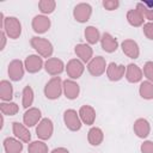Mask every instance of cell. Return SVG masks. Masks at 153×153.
<instances>
[{
    "label": "cell",
    "instance_id": "obj_1",
    "mask_svg": "<svg viewBox=\"0 0 153 153\" xmlns=\"http://www.w3.org/2000/svg\"><path fill=\"white\" fill-rule=\"evenodd\" d=\"M1 27L5 31V33L12 39H17L22 33V24L16 17L5 18Z\"/></svg>",
    "mask_w": 153,
    "mask_h": 153
},
{
    "label": "cell",
    "instance_id": "obj_2",
    "mask_svg": "<svg viewBox=\"0 0 153 153\" xmlns=\"http://www.w3.org/2000/svg\"><path fill=\"white\" fill-rule=\"evenodd\" d=\"M30 43H31L32 48H33L42 57H50L51 54H53V51H54L53 44H51L48 39L43 38V37H37V36H36V37H32Z\"/></svg>",
    "mask_w": 153,
    "mask_h": 153
},
{
    "label": "cell",
    "instance_id": "obj_3",
    "mask_svg": "<svg viewBox=\"0 0 153 153\" xmlns=\"http://www.w3.org/2000/svg\"><path fill=\"white\" fill-rule=\"evenodd\" d=\"M62 91H63V86H62V81H61L60 76L51 78L47 82V85L44 87V94H45V97L48 99H51V100L57 99L61 96Z\"/></svg>",
    "mask_w": 153,
    "mask_h": 153
},
{
    "label": "cell",
    "instance_id": "obj_4",
    "mask_svg": "<svg viewBox=\"0 0 153 153\" xmlns=\"http://www.w3.org/2000/svg\"><path fill=\"white\" fill-rule=\"evenodd\" d=\"M63 121H65L66 127L72 131H76L81 128V120L79 117V112H76L73 109H68L65 111Z\"/></svg>",
    "mask_w": 153,
    "mask_h": 153
},
{
    "label": "cell",
    "instance_id": "obj_5",
    "mask_svg": "<svg viewBox=\"0 0 153 153\" xmlns=\"http://www.w3.org/2000/svg\"><path fill=\"white\" fill-rule=\"evenodd\" d=\"M91 14H92V7L90 4H86V2L78 4L73 10L74 19L79 23H86L90 19Z\"/></svg>",
    "mask_w": 153,
    "mask_h": 153
},
{
    "label": "cell",
    "instance_id": "obj_6",
    "mask_svg": "<svg viewBox=\"0 0 153 153\" xmlns=\"http://www.w3.org/2000/svg\"><path fill=\"white\" fill-rule=\"evenodd\" d=\"M54 131V126L50 118H42L36 128V134L41 140H48L51 137Z\"/></svg>",
    "mask_w": 153,
    "mask_h": 153
},
{
    "label": "cell",
    "instance_id": "obj_7",
    "mask_svg": "<svg viewBox=\"0 0 153 153\" xmlns=\"http://www.w3.org/2000/svg\"><path fill=\"white\" fill-rule=\"evenodd\" d=\"M87 71L90 72V74H92L93 76H99L102 75L105 71H106V62L105 59L102 56H96L93 57L88 65H87Z\"/></svg>",
    "mask_w": 153,
    "mask_h": 153
},
{
    "label": "cell",
    "instance_id": "obj_8",
    "mask_svg": "<svg viewBox=\"0 0 153 153\" xmlns=\"http://www.w3.org/2000/svg\"><path fill=\"white\" fill-rule=\"evenodd\" d=\"M84 69H85V67H84L82 61H80V60H78V59H72V60H69L68 63H67V67H66L67 74H68V76H69L72 80L80 78V76L82 75V73H84Z\"/></svg>",
    "mask_w": 153,
    "mask_h": 153
},
{
    "label": "cell",
    "instance_id": "obj_9",
    "mask_svg": "<svg viewBox=\"0 0 153 153\" xmlns=\"http://www.w3.org/2000/svg\"><path fill=\"white\" fill-rule=\"evenodd\" d=\"M32 29L35 32L37 33H44L49 30L51 23L50 19L48 17H45L44 14H39V16H35L32 19Z\"/></svg>",
    "mask_w": 153,
    "mask_h": 153
},
{
    "label": "cell",
    "instance_id": "obj_10",
    "mask_svg": "<svg viewBox=\"0 0 153 153\" xmlns=\"http://www.w3.org/2000/svg\"><path fill=\"white\" fill-rule=\"evenodd\" d=\"M44 68H45V71H47L48 74L55 76V75L61 74L63 72L65 65H63V62L60 59H57V57H50V59H48L45 61Z\"/></svg>",
    "mask_w": 153,
    "mask_h": 153
},
{
    "label": "cell",
    "instance_id": "obj_11",
    "mask_svg": "<svg viewBox=\"0 0 153 153\" xmlns=\"http://www.w3.org/2000/svg\"><path fill=\"white\" fill-rule=\"evenodd\" d=\"M8 75L13 81H19L24 76V66L20 60H13L8 65Z\"/></svg>",
    "mask_w": 153,
    "mask_h": 153
},
{
    "label": "cell",
    "instance_id": "obj_12",
    "mask_svg": "<svg viewBox=\"0 0 153 153\" xmlns=\"http://www.w3.org/2000/svg\"><path fill=\"white\" fill-rule=\"evenodd\" d=\"M41 117H42V114H41V110L37 109V108H29L25 114L23 115V122L26 127H33L35 124L39 123L41 121Z\"/></svg>",
    "mask_w": 153,
    "mask_h": 153
},
{
    "label": "cell",
    "instance_id": "obj_13",
    "mask_svg": "<svg viewBox=\"0 0 153 153\" xmlns=\"http://www.w3.org/2000/svg\"><path fill=\"white\" fill-rule=\"evenodd\" d=\"M124 73H126V67L123 65H116L115 62H111L106 67V75L109 78V80H111V81L121 80L123 78Z\"/></svg>",
    "mask_w": 153,
    "mask_h": 153
},
{
    "label": "cell",
    "instance_id": "obj_14",
    "mask_svg": "<svg viewBox=\"0 0 153 153\" xmlns=\"http://www.w3.org/2000/svg\"><path fill=\"white\" fill-rule=\"evenodd\" d=\"M24 67L29 73H37L43 67V60L38 55H29L25 59Z\"/></svg>",
    "mask_w": 153,
    "mask_h": 153
},
{
    "label": "cell",
    "instance_id": "obj_15",
    "mask_svg": "<svg viewBox=\"0 0 153 153\" xmlns=\"http://www.w3.org/2000/svg\"><path fill=\"white\" fill-rule=\"evenodd\" d=\"M100 45H102V49L104 51H106V53H114L118 48V42L110 33L104 32L103 36L100 37Z\"/></svg>",
    "mask_w": 153,
    "mask_h": 153
},
{
    "label": "cell",
    "instance_id": "obj_16",
    "mask_svg": "<svg viewBox=\"0 0 153 153\" xmlns=\"http://www.w3.org/2000/svg\"><path fill=\"white\" fill-rule=\"evenodd\" d=\"M122 47V50L123 53L130 57V59H137L139 55H140V49H139V45L133 39H124L121 44Z\"/></svg>",
    "mask_w": 153,
    "mask_h": 153
},
{
    "label": "cell",
    "instance_id": "obj_17",
    "mask_svg": "<svg viewBox=\"0 0 153 153\" xmlns=\"http://www.w3.org/2000/svg\"><path fill=\"white\" fill-rule=\"evenodd\" d=\"M134 133L136 134V136L141 137V139H145L149 135V131H151V127H149V123L147 120L145 118H137L135 122H134Z\"/></svg>",
    "mask_w": 153,
    "mask_h": 153
},
{
    "label": "cell",
    "instance_id": "obj_18",
    "mask_svg": "<svg viewBox=\"0 0 153 153\" xmlns=\"http://www.w3.org/2000/svg\"><path fill=\"white\" fill-rule=\"evenodd\" d=\"M12 130H13L14 136L18 140H20L23 142H29L31 140V134L27 130L26 126H24V124H22L19 122H13L12 123Z\"/></svg>",
    "mask_w": 153,
    "mask_h": 153
},
{
    "label": "cell",
    "instance_id": "obj_19",
    "mask_svg": "<svg viewBox=\"0 0 153 153\" xmlns=\"http://www.w3.org/2000/svg\"><path fill=\"white\" fill-rule=\"evenodd\" d=\"M142 75H143V73H142V71L139 68L137 65L129 63V65L126 67V78H127V80H128L129 82L135 84V82L141 81Z\"/></svg>",
    "mask_w": 153,
    "mask_h": 153
},
{
    "label": "cell",
    "instance_id": "obj_20",
    "mask_svg": "<svg viewBox=\"0 0 153 153\" xmlns=\"http://www.w3.org/2000/svg\"><path fill=\"white\" fill-rule=\"evenodd\" d=\"M62 86H63V92H65L66 98H68V99H75L79 96L80 87H79V85L74 80L67 79V80L63 81Z\"/></svg>",
    "mask_w": 153,
    "mask_h": 153
},
{
    "label": "cell",
    "instance_id": "obj_21",
    "mask_svg": "<svg viewBox=\"0 0 153 153\" xmlns=\"http://www.w3.org/2000/svg\"><path fill=\"white\" fill-rule=\"evenodd\" d=\"M79 117L82 123L91 126L96 120V111L91 105H82L79 109Z\"/></svg>",
    "mask_w": 153,
    "mask_h": 153
},
{
    "label": "cell",
    "instance_id": "obj_22",
    "mask_svg": "<svg viewBox=\"0 0 153 153\" xmlns=\"http://www.w3.org/2000/svg\"><path fill=\"white\" fill-rule=\"evenodd\" d=\"M74 51H75V54L80 57V61H82V62H90V61L92 60L93 50H92V48H91L88 44L80 43V44L75 45Z\"/></svg>",
    "mask_w": 153,
    "mask_h": 153
},
{
    "label": "cell",
    "instance_id": "obj_23",
    "mask_svg": "<svg viewBox=\"0 0 153 153\" xmlns=\"http://www.w3.org/2000/svg\"><path fill=\"white\" fill-rule=\"evenodd\" d=\"M4 149L6 153H20L23 151V143L14 137H6L4 140Z\"/></svg>",
    "mask_w": 153,
    "mask_h": 153
},
{
    "label": "cell",
    "instance_id": "obj_24",
    "mask_svg": "<svg viewBox=\"0 0 153 153\" xmlns=\"http://www.w3.org/2000/svg\"><path fill=\"white\" fill-rule=\"evenodd\" d=\"M103 139H104V134H103V130L100 128L92 127L88 130L87 140H88L90 145H92V146H99L103 142Z\"/></svg>",
    "mask_w": 153,
    "mask_h": 153
},
{
    "label": "cell",
    "instance_id": "obj_25",
    "mask_svg": "<svg viewBox=\"0 0 153 153\" xmlns=\"http://www.w3.org/2000/svg\"><path fill=\"white\" fill-rule=\"evenodd\" d=\"M127 20L128 23L131 25V26H141L143 24V16L142 13L137 10V8H133V10H129L127 12Z\"/></svg>",
    "mask_w": 153,
    "mask_h": 153
},
{
    "label": "cell",
    "instance_id": "obj_26",
    "mask_svg": "<svg viewBox=\"0 0 153 153\" xmlns=\"http://www.w3.org/2000/svg\"><path fill=\"white\" fill-rule=\"evenodd\" d=\"M13 97V87L12 84L7 80H1L0 82V98L4 102H10Z\"/></svg>",
    "mask_w": 153,
    "mask_h": 153
},
{
    "label": "cell",
    "instance_id": "obj_27",
    "mask_svg": "<svg viewBox=\"0 0 153 153\" xmlns=\"http://www.w3.org/2000/svg\"><path fill=\"white\" fill-rule=\"evenodd\" d=\"M85 38L90 44H96L98 41H100V33L97 27L87 26L85 29Z\"/></svg>",
    "mask_w": 153,
    "mask_h": 153
},
{
    "label": "cell",
    "instance_id": "obj_28",
    "mask_svg": "<svg viewBox=\"0 0 153 153\" xmlns=\"http://www.w3.org/2000/svg\"><path fill=\"white\" fill-rule=\"evenodd\" d=\"M139 92L143 99H153V82H151V81L141 82Z\"/></svg>",
    "mask_w": 153,
    "mask_h": 153
},
{
    "label": "cell",
    "instance_id": "obj_29",
    "mask_svg": "<svg viewBox=\"0 0 153 153\" xmlns=\"http://www.w3.org/2000/svg\"><path fill=\"white\" fill-rule=\"evenodd\" d=\"M0 110L2 112V115H7V116H14L19 108L16 103H12V102H2L0 104Z\"/></svg>",
    "mask_w": 153,
    "mask_h": 153
},
{
    "label": "cell",
    "instance_id": "obj_30",
    "mask_svg": "<svg viewBox=\"0 0 153 153\" xmlns=\"http://www.w3.org/2000/svg\"><path fill=\"white\" fill-rule=\"evenodd\" d=\"M33 103V90L31 88V86H25L23 90V99H22V104L23 108L27 109L29 106H31Z\"/></svg>",
    "mask_w": 153,
    "mask_h": 153
},
{
    "label": "cell",
    "instance_id": "obj_31",
    "mask_svg": "<svg viewBox=\"0 0 153 153\" xmlns=\"http://www.w3.org/2000/svg\"><path fill=\"white\" fill-rule=\"evenodd\" d=\"M56 2L54 0H41L38 2V8L43 14H50L54 12Z\"/></svg>",
    "mask_w": 153,
    "mask_h": 153
},
{
    "label": "cell",
    "instance_id": "obj_32",
    "mask_svg": "<svg viewBox=\"0 0 153 153\" xmlns=\"http://www.w3.org/2000/svg\"><path fill=\"white\" fill-rule=\"evenodd\" d=\"M29 153H48V146L43 141H33L29 143Z\"/></svg>",
    "mask_w": 153,
    "mask_h": 153
},
{
    "label": "cell",
    "instance_id": "obj_33",
    "mask_svg": "<svg viewBox=\"0 0 153 153\" xmlns=\"http://www.w3.org/2000/svg\"><path fill=\"white\" fill-rule=\"evenodd\" d=\"M136 8L142 13L143 18H146L149 22H153V8L149 7L148 2H139L136 5Z\"/></svg>",
    "mask_w": 153,
    "mask_h": 153
},
{
    "label": "cell",
    "instance_id": "obj_34",
    "mask_svg": "<svg viewBox=\"0 0 153 153\" xmlns=\"http://www.w3.org/2000/svg\"><path fill=\"white\" fill-rule=\"evenodd\" d=\"M142 73L145 74V76H146L151 82H153V61H148V62L145 63Z\"/></svg>",
    "mask_w": 153,
    "mask_h": 153
},
{
    "label": "cell",
    "instance_id": "obj_35",
    "mask_svg": "<svg viewBox=\"0 0 153 153\" xmlns=\"http://www.w3.org/2000/svg\"><path fill=\"white\" fill-rule=\"evenodd\" d=\"M120 6L118 0H104L103 1V7L108 11H114Z\"/></svg>",
    "mask_w": 153,
    "mask_h": 153
},
{
    "label": "cell",
    "instance_id": "obj_36",
    "mask_svg": "<svg viewBox=\"0 0 153 153\" xmlns=\"http://www.w3.org/2000/svg\"><path fill=\"white\" fill-rule=\"evenodd\" d=\"M143 33H145V36L148 39H152L153 41V22L146 23L143 25Z\"/></svg>",
    "mask_w": 153,
    "mask_h": 153
},
{
    "label": "cell",
    "instance_id": "obj_37",
    "mask_svg": "<svg viewBox=\"0 0 153 153\" xmlns=\"http://www.w3.org/2000/svg\"><path fill=\"white\" fill-rule=\"evenodd\" d=\"M142 153H153V141H145L141 145Z\"/></svg>",
    "mask_w": 153,
    "mask_h": 153
},
{
    "label": "cell",
    "instance_id": "obj_38",
    "mask_svg": "<svg viewBox=\"0 0 153 153\" xmlns=\"http://www.w3.org/2000/svg\"><path fill=\"white\" fill-rule=\"evenodd\" d=\"M51 153H69V151L65 147H59V148H54Z\"/></svg>",
    "mask_w": 153,
    "mask_h": 153
},
{
    "label": "cell",
    "instance_id": "obj_39",
    "mask_svg": "<svg viewBox=\"0 0 153 153\" xmlns=\"http://www.w3.org/2000/svg\"><path fill=\"white\" fill-rule=\"evenodd\" d=\"M0 35H1V45H0V49L2 50L4 47H5V43H6V33H5V31L2 30Z\"/></svg>",
    "mask_w": 153,
    "mask_h": 153
}]
</instances>
